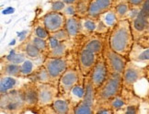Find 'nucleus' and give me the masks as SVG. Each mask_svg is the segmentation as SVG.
Masks as SVG:
<instances>
[{
  "label": "nucleus",
  "mask_w": 149,
  "mask_h": 114,
  "mask_svg": "<svg viewBox=\"0 0 149 114\" xmlns=\"http://www.w3.org/2000/svg\"><path fill=\"white\" fill-rule=\"evenodd\" d=\"M108 40L111 47L115 52L128 58L134 42L131 28V21L128 19L118 20L116 25L109 33Z\"/></svg>",
  "instance_id": "obj_1"
},
{
  "label": "nucleus",
  "mask_w": 149,
  "mask_h": 114,
  "mask_svg": "<svg viewBox=\"0 0 149 114\" xmlns=\"http://www.w3.org/2000/svg\"><path fill=\"white\" fill-rule=\"evenodd\" d=\"M123 89V75L119 73H109L106 80L96 88L95 108L105 105L114 97L122 93Z\"/></svg>",
  "instance_id": "obj_2"
},
{
  "label": "nucleus",
  "mask_w": 149,
  "mask_h": 114,
  "mask_svg": "<svg viewBox=\"0 0 149 114\" xmlns=\"http://www.w3.org/2000/svg\"><path fill=\"white\" fill-rule=\"evenodd\" d=\"M85 95L82 100L74 108V114H95L96 105V88L91 82L89 76H86L84 78Z\"/></svg>",
  "instance_id": "obj_3"
},
{
  "label": "nucleus",
  "mask_w": 149,
  "mask_h": 114,
  "mask_svg": "<svg viewBox=\"0 0 149 114\" xmlns=\"http://www.w3.org/2000/svg\"><path fill=\"white\" fill-rule=\"evenodd\" d=\"M1 110L5 109L6 112L10 113H20L23 112V110L27 109L25 100L23 98L20 88H14L8 91L7 94L1 95L0 100Z\"/></svg>",
  "instance_id": "obj_4"
},
{
  "label": "nucleus",
  "mask_w": 149,
  "mask_h": 114,
  "mask_svg": "<svg viewBox=\"0 0 149 114\" xmlns=\"http://www.w3.org/2000/svg\"><path fill=\"white\" fill-rule=\"evenodd\" d=\"M108 37L102 52V56L106 62L108 71L109 73H119L123 75L126 64H127L129 59L127 57L118 54L111 47L110 43H109Z\"/></svg>",
  "instance_id": "obj_5"
},
{
  "label": "nucleus",
  "mask_w": 149,
  "mask_h": 114,
  "mask_svg": "<svg viewBox=\"0 0 149 114\" xmlns=\"http://www.w3.org/2000/svg\"><path fill=\"white\" fill-rule=\"evenodd\" d=\"M143 78H146V67H141L129 60L123 73V88L134 92V85Z\"/></svg>",
  "instance_id": "obj_6"
},
{
  "label": "nucleus",
  "mask_w": 149,
  "mask_h": 114,
  "mask_svg": "<svg viewBox=\"0 0 149 114\" xmlns=\"http://www.w3.org/2000/svg\"><path fill=\"white\" fill-rule=\"evenodd\" d=\"M85 76L82 75L80 70L74 69V68L69 67L68 69L63 74L62 76L59 79L58 82V89H59V96L63 97L68 99V97L71 92L72 88L76 86L77 83H79L81 80H83Z\"/></svg>",
  "instance_id": "obj_7"
},
{
  "label": "nucleus",
  "mask_w": 149,
  "mask_h": 114,
  "mask_svg": "<svg viewBox=\"0 0 149 114\" xmlns=\"http://www.w3.org/2000/svg\"><path fill=\"white\" fill-rule=\"evenodd\" d=\"M42 65L46 67L48 70L51 78L52 84L58 86L59 79L68 68H69V63L67 61L66 56L61 57V58H54V57H46L42 62Z\"/></svg>",
  "instance_id": "obj_8"
},
{
  "label": "nucleus",
  "mask_w": 149,
  "mask_h": 114,
  "mask_svg": "<svg viewBox=\"0 0 149 114\" xmlns=\"http://www.w3.org/2000/svg\"><path fill=\"white\" fill-rule=\"evenodd\" d=\"M128 59L134 63L149 64V34L134 40Z\"/></svg>",
  "instance_id": "obj_9"
},
{
  "label": "nucleus",
  "mask_w": 149,
  "mask_h": 114,
  "mask_svg": "<svg viewBox=\"0 0 149 114\" xmlns=\"http://www.w3.org/2000/svg\"><path fill=\"white\" fill-rule=\"evenodd\" d=\"M101 56V55H100ZM100 55L96 54L92 51L85 47L78 46L77 51V66L83 76H88L92 70V68L98 62Z\"/></svg>",
  "instance_id": "obj_10"
},
{
  "label": "nucleus",
  "mask_w": 149,
  "mask_h": 114,
  "mask_svg": "<svg viewBox=\"0 0 149 114\" xmlns=\"http://www.w3.org/2000/svg\"><path fill=\"white\" fill-rule=\"evenodd\" d=\"M37 85L39 91V100L37 107L44 108L50 106L59 96L58 86L52 83H40Z\"/></svg>",
  "instance_id": "obj_11"
},
{
  "label": "nucleus",
  "mask_w": 149,
  "mask_h": 114,
  "mask_svg": "<svg viewBox=\"0 0 149 114\" xmlns=\"http://www.w3.org/2000/svg\"><path fill=\"white\" fill-rule=\"evenodd\" d=\"M42 23L46 28V30L51 33L65 28L66 17L63 12L51 10L50 12L45 14L41 19Z\"/></svg>",
  "instance_id": "obj_12"
},
{
  "label": "nucleus",
  "mask_w": 149,
  "mask_h": 114,
  "mask_svg": "<svg viewBox=\"0 0 149 114\" xmlns=\"http://www.w3.org/2000/svg\"><path fill=\"white\" fill-rule=\"evenodd\" d=\"M108 75H109V71H108L106 62L104 58H103V56L101 55L88 76L90 77L91 82L93 83L94 87L97 88L106 80Z\"/></svg>",
  "instance_id": "obj_13"
},
{
  "label": "nucleus",
  "mask_w": 149,
  "mask_h": 114,
  "mask_svg": "<svg viewBox=\"0 0 149 114\" xmlns=\"http://www.w3.org/2000/svg\"><path fill=\"white\" fill-rule=\"evenodd\" d=\"M20 90L22 94H23L27 109H32V108L38 106L39 91L37 83L29 81L28 83L21 86Z\"/></svg>",
  "instance_id": "obj_14"
},
{
  "label": "nucleus",
  "mask_w": 149,
  "mask_h": 114,
  "mask_svg": "<svg viewBox=\"0 0 149 114\" xmlns=\"http://www.w3.org/2000/svg\"><path fill=\"white\" fill-rule=\"evenodd\" d=\"M114 2L115 0H90L88 16L97 18L100 14L114 7Z\"/></svg>",
  "instance_id": "obj_15"
},
{
  "label": "nucleus",
  "mask_w": 149,
  "mask_h": 114,
  "mask_svg": "<svg viewBox=\"0 0 149 114\" xmlns=\"http://www.w3.org/2000/svg\"><path fill=\"white\" fill-rule=\"evenodd\" d=\"M52 110L57 114H69L74 113V105L69 99L63 97H57L54 102L50 105Z\"/></svg>",
  "instance_id": "obj_16"
},
{
  "label": "nucleus",
  "mask_w": 149,
  "mask_h": 114,
  "mask_svg": "<svg viewBox=\"0 0 149 114\" xmlns=\"http://www.w3.org/2000/svg\"><path fill=\"white\" fill-rule=\"evenodd\" d=\"M18 49H19V51L24 52L28 58H30L31 60L40 59L42 55H44L41 51L35 46V45H34L32 42H31L29 38L26 40V41L21 42V44L18 47Z\"/></svg>",
  "instance_id": "obj_17"
},
{
  "label": "nucleus",
  "mask_w": 149,
  "mask_h": 114,
  "mask_svg": "<svg viewBox=\"0 0 149 114\" xmlns=\"http://www.w3.org/2000/svg\"><path fill=\"white\" fill-rule=\"evenodd\" d=\"M28 78L30 81H32L37 84L52 83V78H51L50 74H49L48 70L46 69V67H45L43 65H38L37 68L34 70V72L31 74V75L28 76Z\"/></svg>",
  "instance_id": "obj_18"
},
{
  "label": "nucleus",
  "mask_w": 149,
  "mask_h": 114,
  "mask_svg": "<svg viewBox=\"0 0 149 114\" xmlns=\"http://www.w3.org/2000/svg\"><path fill=\"white\" fill-rule=\"evenodd\" d=\"M98 23V18H93V17L89 16L80 18V34H89L96 32Z\"/></svg>",
  "instance_id": "obj_19"
},
{
  "label": "nucleus",
  "mask_w": 149,
  "mask_h": 114,
  "mask_svg": "<svg viewBox=\"0 0 149 114\" xmlns=\"http://www.w3.org/2000/svg\"><path fill=\"white\" fill-rule=\"evenodd\" d=\"M19 77L1 75V78H0V93L1 95L7 94L8 91L14 88H19Z\"/></svg>",
  "instance_id": "obj_20"
},
{
  "label": "nucleus",
  "mask_w": 149,
  "mask_h": 114,
  "mask_svg": "<svg viewBox=\"0 0 149 114\" xmlns=\"http://www.w3.org/2000/svg\"><path fill=\"white\" fill-rule=\"evenodd\" d=\"M65 28L69 34L70 39H76L80 35V18L77 16L66 18Z\"/></svg>",
  "instance_id": "obj_21"
},
{
  "label": "nucleus",
  "mask_w": 149,
  "mask_h": 114,
  "mask_svg": "<svg viewBox=\"0 0 149 114\" xmlns=\"http://www.w3.org/2000/svg\"><path fill=\"white\" fill-rule=\"evenodd\" d=\"M70 41H71V39L68 40V41L62 42L57 47L52 49V50H49L45 56L54 57V58H61V57L67 56L68 52H69V50L72 47Z\"/></svg>",
  "instance_id": "obj_22"
},
{
  "label": "nucleus",
  "mask_w": 149,
  "mask_h": 114,
  "mask_svg": "<svg viewBox=\"0 0 149 114\" xmlns=\"http://www.w3.org/2000/svg\"><path fill=\"white\" fill-rule=\"evenodd\" d=\"M1 75L21 77V65L1 61Z\"/></svg>",
  "instance_id": "obj_23"
},
{
  "label": "nucleus",
  "mask_w": 149,
  "mask_h": 114,
  "mask_svg": "<svg viewBox=\"0 0 149 114\" xmlns=\"http://www.w3.org/2000/svg\"><path fill=\"white\" fill-rule=\"evenodd\" d=\"M84 95H85V85H84V79H83V80L77 83L72 88L71 92L69 94V97H68V99L71 101V103L74 107L82 100V99L84 98Z\"/></svg>",
  "instance_id": "obj_24"
},
{
  "label": "nucleus",
  "mask_w": 149,
  "mask_h": 114,
  "mask_svg": "<svg viewBox=\"0 0 149 114\" xmlns=\"http://www.w3.org/2000/svg\"><path fill=\"white\" fill-rule=\"evenodd\" d=\"M128 104L129 103L127 101V98H125V97L123 95V92H122L118 96L114 97L113 99H111L105 105H107L110 109H111L114 113H117V112H120L122 110H123Z\"/></svg>",
  "instance_id": "obj_25"
},
{
  "label": "nucleus",
  "mask_w": 149,
  "mask_h": 114,
  "mask_svg": "<svg viewBox=\"0 0 149 114\" xmlns=\"http://www.w3.org/2000/svg\"><path fill=\"white\" fill-rule=\"evenodd\" d=\"M97 18H99L103 23L110 28V30H111V28L116 25V23L119 20L117 18V15H116L114 7H112L111 8L105 11L104 13L100 14L99 17H97Z\"/></svg>",
  "instance_id": "obj_26"
},
{
  "label": "nucleus",
  "mask_w": 149,
  "mask_h": 114,
  "mask_svg": "<svg viewBox=\"0 0 149 114\" xmlns=\"http://www.w3.org/2000/svg\"><path fill=\"white\" fill-rule=\"evenodd\" d=\"M27 58L28 57L24 52H21V51L17 52L16 50H12V51H10V53L8 55H6L3 59H5V62H9V63H14V64L21 65Z\"/></svg>",
  "instance_id": "obj_27"
},
{
  "label": "nucleus",
  "mask_w": 149,
  "mask_h": 114,
  "mask_svg": "<svg viewBox=\"0 0 149 114\" xmlns=\"http://www.w3.org/2000/svg\"><path fill=\"white\" fill-rule=\"evenodd\" d=\"M29 40L31 41V42H32L35 46L41 51V52L46 55L47 52H48V42H47V40L42 39V38H40L31 32V34H30L29 36Z\"/></svg>",
  "instance_id": "obj_28"
},
{
  "label": "nucleus",
  "mask_w": 149,
  "mask_h": 114,
  "mask_svg": "<svg viewBox=\"0 0 149 114\" xmlns=\"http://www.w3.org/2000/svg\"><path fill=\"white\" fill-rule=\"evenodd\" d=\"M130 5L127 1H123L120 2L117 5L114 6V8H115V12L117 15V18L119 20L127 19V15L129 13L130 10Z\"/></svg>",
  "instance_id": "obj_29"
},
{
  "label": "nucleus",
  "mask_w": 149,
  "mask_h": 114,
  "mask_svg": "<svg viewBox=\"0 0 149 114\" xmlns=\"http://www.w3.org/2000/svg\"><path fill=\"white\" fill-rule=\"evenodd\" d=\"M37 65L31 59L27 58L21 64V77H28L34 72V70L37 68Z\"/></svg>",
  "instance_id": "obj_30"
},
{
  "label": "nucleus",
  "mask_w": 149,
  "mask_h": 114,
  "mask_svg": "<svg viewBox=\"0 0 149 114\" xmlns=\"http://www.w3.org/2000/svg\"><path fill=\"white\" fill-rule=\"evenodd\" d=\"M89 4L90 0H77V2L76 3L77 16L79 18H84V17L88 16Z\"/></svg>",
  "instance_id": "obj_31"
},
{
  "label": "nucleus",
  "mask_w": 149,
  "mask_h": 114,
  "mask_svg": "<svg viewBox=\"0 0 149 114\" xmlns=\"http://www.w3.org/2000/svg\"><path fill=\"white\" fill-rule=\"evenodd\" d=\"M32 33L34 35H36L40 38H42L47 40L50 37V32L46 30V28L43 26V24L42 23H37L33 26L32 28Z\"/></svg>",
  "instance_id": "obj_32"
},
{
  "label": "nucleus",
  "mask_w": 149,
  "mask_h": 114,
  "mask_svg": "<svg viewBox=\"0 0 149 114\" xmlns=\"http://www.w3.org/2000/svg\"><path fill=\"white\" fill-rule=\"evenodd\" d=\"M50 35L56 38L57 40H59V41H61V42H65V41L70 40V36H69V34H68L67 31L65 30V28H60V30L56 31L51 32Z\"/></svg>",
  "instance_id": "obj_33"
},
{
  "label": "nucleus",
  "mask_w": 149,
  "mask_h": 114,
  "mask_svg": "<svg viewBox=\"0 0 149 114\" xmlns=\"http://www.w3.org/2000/svg\"><path fill=\"white\" fill-rule=\"evenodd\" d=\"M120 112L124 114H136L139 112V103H131L126 106Z\"/></svg>",
  "instance_id": "obj_34"
},
{
  "label": "nucleus",
  "mask_w": 149,
  "mask_h": 114,
  "mask_svg": "<svg viewBox=\"0 0 149 114\" xmlns=\"http://www.w3.org/2000/svg\"><path fill=\"white\" fill-rule=\"evenodd\" d=\"M51 9L53 11H57V12H62L66 7V4L63 0H53L51 2Z\"/></svg>",
  "instance_id": "obj_35"
},
{
  "label": "nucleus",
  "mask_w": 149,
  "mask_h": 114,
  "mask_svg": "<svg viewBox=\"0 0 149 114\" xmlns=\"http://www.w3.org/2000/svg\"><path fill=\"white\" fill-rule=\"evenodd\" d=\"M64 15L66 18H69V17H74L77 16V8H76V4H69L66 5V7L65 9L62 11Z\"/></svg>",
  "instance_id": "obj_36"
},
{
  "label": "nucleus",
  "mask_w": 149,
  "mask_h": 114,
  "mask_svg": "<svg viewBox=\"0 0 149 114\" xmlns=\"http://www.w3.org/2000/svg\"><path fill=\"white\" fill-rule=\"evenodd\" d=\"M47 42H48V51H49V50H52V49L57 47L62 42L50 35V37L47 39Z\"/></svg>",
  "instance_id": "obj_37"
},
{
  "label": "nucleus",
  "mask_w": 149,
  "mask_h": 114,
  "mask_svg": "<svg viewBox=\"0 0 149 114\" xmlns=\"http://www.w3.org/2000/svg\"><path fill=\"white\" fill-rule=\"evenodd\" d=\"M140 8H130V10H129V13L127 15V19L131 21L133 20L135 17H137V15L139 14L140 12Z\"/></svg>",
  "instance_id": "obj_38"
},
{
  "label": "nucleus",
  "mask_w": 149,
  "mask_h": 114,
  "mask_svg": "<svg viewBox=\"0 0 149 114\" xmlns=\"http://www.w3.org/2000/svg\"><path fill=\"white\" fill-rule=\"evenodd\" d=\"M146 0H127L131 8H141Z\"/></svg>",
  "instance_id": "obj_39"
},
{
  "label": "nucleus",
  "mask_w": 149,
  "mask_h": 114,
  "mask_svg": "<svg viewBox=\"0 0 149 114\" xmlns=\"http://www.w3.org/2000/svg\"><path fill=\"white\" fill-rule=\"evenodd\" d=\"M17 36H18V38L19 39V42H24L26 41V40L29 38V36H30V34H29V31H22L20 32H18L17 33Z\"/></svg>",
  "instance_id": "obj_40"
},
{
  "label": "nucleus",
  "mask_w": 149,
  "mask_h": 114,
  "mask_svg": "<svg viewBox=\"0 0 149 114\" xmlns=\"http://www.w3.org/2000/svg\"><path fill=\"white\" fill-rule=\"evenodd\" d=\"M15 12V8H6L2 11V14L3 15H9V14H13Z\"/></svg>",
  "instance_id": "obj_41"
},
{
  "label": "nucleus",
  "mask_w": 149,
  "mask_h": 114,
  "mask_svg": "<svg viewBox=\"0 0 149 114\" xmlns=\"http://www.w3.org/2000/svg\"><path fill=\"white\" fill-rule=\"evenodd\" d=\"M146 78L149 82V64L146 66Z\"/></svg>",
  "instance_id": "obj_42"
},
{
  "label": "nucleus",
  "mask_w": 149,
  "mask_h": 114,
  "mask_svg": "<svg viewBox=\"0 0 149 114\" xmlns=\"http://www.w3.org/2000/svg\"><path fill=\"white\" fill-rule=\"evenodd\" d=\"M66 5H69V4H76L77 2V0H63Z\"/></svg>",
  "instance_id": "obj_43"
},
{
  "label": "nucleus",
  "mask_w": 149,
  "mask_h": 114,
  "mask_svg": "<svg viewBox=\"0 0 149 114\" xmlns=\"http://www.w3.org/2000/svg\"><path fill=\"white\" fill-rule=\"evenodd\" d=\"M123 1H127V0H115V2H114V6L117 5L120 2H123Z\"/></svg>",
  "instance_id": "obj_44"
},
{
  "label": "nucleus",
  "mask_w": 149,
  "mask_h": 114,
  "mask_svg": "<svg viewBox=\"0 0 149 114\" xmlns=\"http://www.w3.org/2000/svg\"><path fill=\"white\" fill-rule=\"evenodd\" d=\"M15 42H16V40H13V41L9 43V45H14V44H15Z\"/></svg>",
  "instance_id": "obj_45"
},
{
  "label": "nucleus",
  "mask_w": 149,
  "mask_h": 114,
  "mask_svg": "<svg viewBox=\"0 0 149 114\" xmlns=\"http://www.w3.org/2000/svg\"><path fill=\"white\" fill-rule=\"evenodd\" d=\"M146 34H149V19H148V26H147V32Z\"/></svg>",
  "instance_id": "obj_46"
},
{
  "label": "nucleus",
  "mask_w": 149,
  "mask_h": 114,
  "mask_svg": "<svg viewBox=\"0 0 149 114\" xmlns=\"http://www.w3.org/2000/svg\"><path fill=\"white\" fill-rule=\"evenodd\" d=\"M148 99H149V92H148Z\"/></svg>",
  "instance_id": "obj_47"
}]
</instances>
